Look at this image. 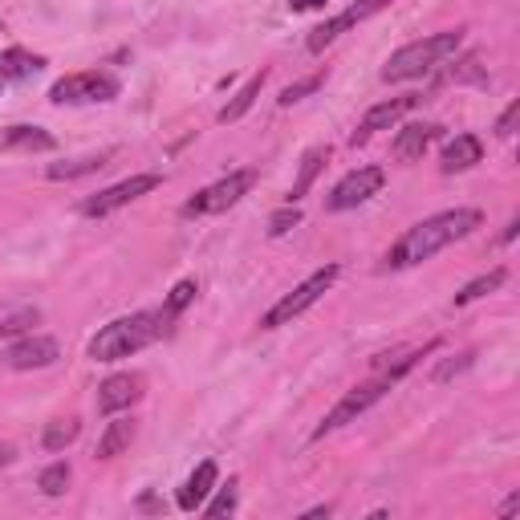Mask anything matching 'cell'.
I'll return each instance as SVG.
<instances>
[{
    "mask_svg": "<svg viewBox=\"0 0 520 520\" xmlns=\"http://www.w3.org/2000/svg\"><path fill=\"white\" fill-rule=\"evenodd\" d=\"M212 488H216V464L204 460L200 468L187 476V484L179 488V508H183V512H195V508H200V504L212 496Z\"/></svg>",
    "mask_w": 520,
    "mask_h": 520,
    "instance_id": "obj_18",
    "label": "cell"
},
{
    "mask_svg": "<svg viewBox=\"0 0 520 520\" xmlns=\"http://www.w3.org/2000/svg\"><path fill=\"white\" fill-rule=\"evenodd\" d=\"M41 70H45V57H41V53H29V49L13 45V49L0 53V90L17 86V82H29V78H37Z\"/></svg>",
    "mask_w": 520,
    "mask_h": 520,
    "instance_id": "obj_14",
    "label": "cell"
},
{
    "mask_svg": "<svg viewBox=\"0 0 520 520\" xmlns=\"http://www.w3.org/2000/svg\"><path fill=\"white\" fill-rule=\"evenodd\" d=\"M167 334V317L163 313H130V317H118L110 325L90 338V358L94 362H122L130 354H139L143 346H151L155 338Z\"/></svg>",
    "mask_w": 520,
    "mask_h": 520,
    "instance_id": "obj_2",
    "label": "cell"
},
{
    "mask_svg": "<svg viewBox=\"0 0 520 520\" xmlns=\"http://www.w3.org/2000/svg\"><path fill=\"white\" fill-rule=\"evenodd\" d=\"M9 460H13V451H9V447H5V443H0V468H5V464H9Z\"/></svg>",
    "mask_w": 520,
    "mask_h": 520,
    "instance_id": "obj_37",
    "label": "cell"
},
{
    "mask_svg": "<svg viewBox=\"0 0 520 520\" xmlns=\"http://www.w3.org/2000/svg\"><path fill=\"white\" fill-rule=\"evenodd\" d=\"M338 265H325V269H317V273H309L293 293H285L265 317H260V330H281V325H289L293 317H301L309 305H317L325 293H330V285L338 281Z\"/></svg>",
    "mask_w": 520,
    "mask_h": 520,
    "instance_id": "obj_4",
    "label": "cell"
},
{
    "mask_svg": "<svg viewBox=\"0 0 520 520\" xmlns=\"http://www.w3.org/2000/svg\"><path fill=\"white\" fill-rule=\"evenodd\" d=\"M504 269H492V273H484V277H476L472 285H464L460 293H455V301L451 305H472V301H480V297H488V293H496L500 285H504Z\"/></svg>",
    "mask_w": 520,
    "mask_h": 520,
    "instance_id": "obj_24",
    "label": "cell"
},
{
    "mask_svg": "<svg viewBox=\"0 0 520 520\" xmlns=\"http://www.w3.org/2000/svg\"><path fill=\"white\" fill-rule=\"evenodd\" d=\"M415 106H419V98H415V94H399V98H386V102L370 106V110H366V118L358 122V130H354V135H350V143L358 147V143L374 139L378 130H390V126H395L399 118H407V114H411Z\"/></svg>",
    "mask_w": 520,
    "mask_h": 520,
    "instance_id": "obj_12",
    "label": "cell"
},
{
    "mask_svg": "<svg viewBox=\"0 0 520 520\" xmlns=\"http://www.w3.org/2000/svg\"><path fill=\"white\" fill-rule=\"evenodd\" d=\"M325 9V0H289V13H313Z\"/></svg>",
    "mask_w": 520,
    "mask_h": 520,
    "instance_id": "obj_33",
    "label": "cell"
},
{
    "mask_svg": "<svg viewBox=\"0 0 520 520\" xmlns=\"http://www.w3.org/2000/svg\"><path fill=\"white\" fill-rule=\"evenodd\" d=\"M200 508H204V516H228V512H236V480L228 488H220L212 504H200Z\"/></svg>",
    "mask_w": 520,
    "mask_h": 520,
    "instance_id": "obj_31",
    "label": "cell"
},
{
    "mask_svg": "<svg viewBox=\"0 0 520 520\" xmlns=\"http://www.w3.org/2000/svg\"><path fill=\"white\" fill-rule=\"evenodd\" d=\"M390 5V0H358V5H350L346 13H338V17H330V21H321L309 37H305V49L309 53H321L325 45H334L346 29H354V25H362V21H370L374 13H382Z\"/></svg>",
    "mask_w": 520,
    "mask_h": 520,
    "instance_id": "obj_10",
    "label": "cell"
},
{
    "mask_svg": "<svg viewBox=\"0 0 520 520\" xmlns=\"http://www.w3.org/2000/svg\"><path fill=\"white\" fill-rule=\"evenodd\" d=\"M265 82H269V70H256V74H252V78H248V82L236 90V98H232V102H228V106H224L216 118H220L224 126H228V122H240V118L252 110V102L260 98V90H265Z\"/></svg>",
    "mask_w": 520,
    "mask_h": 520,
    "instance_id": "obj_19",
    "label": "cell"
},
{
    "mask_svg": "<svg viewBox=\"0 0 520 520\" xmlns=\"http://www.w3.org/2000/svg\"><path fill=\"white\" fill-rule=\"evenodd\" d=\"M53 147H57V139L45 126H33V122H17V126L0 130V151H53Z\"/></svg>",
    "mask_w": 520,
    "mask_h": 520,
    "instance_id": "obj_17",
    "label": "cell"
},
{
    "mask_svg": "<svg viewBox=\"0 0 520 520\" xmlns=\"http://www.w3.org/2000/svg\"><path fill=\"white\" fill-rule=\"evenodd\" d=\"M439 130L443 126H435V122H411V126H403L399 135H395V159H403V163L423 159L427 147L439 139Z\"/></svg>",
    "mask_w": 520,
    "mask_h": 520,
    "instance_id": "obj_15",
    "label": "cell"
},
{
    "mask_svg": "<svg viewBox=\"0 0 520 520\" xmlns=\"http://www.w3.org/2000/svg\"><path fill=\"white\" fill-rule=\"evenodd\" d=\"M106 159H110V151H102V155H82V159H70V163H49L45 175H49V179H65V183H70V179H82V175L102 171Z\"/></svg>",
    "mask_w": 520,
    "mask_h": 520,
    "instance_id": "obj_22",
    "label": "cell"
},
{
    "mask_svg": "<svg viewBox=\"0 0 520 520\" xmlns=\"http://www.w3.org/2000/svg\"><path fill=\"white\" fill-rule=\"evenodd\" d=\"M191 301H195V281H179V285L167 293V301H163V309H159V313H163L167 321H175V317H179Z\"/></svg>",
    "mask_w": 520,
    "mask_h": 520,
    "instance_id": "obj_26",
    "label": "cell"
},
{
    "mask_svg": "<svg viewBox=\"0 0 520 520\" xmlns=\"http://www.w3.org/2000/svg\"><path fill=\"white\" fill-rule=\"evenodd\" d=\"M130 443H135V419H110L94 455H98V460H114V455H122Z\"/></svg>",
    "mask_w": 520,
    "mask_h": 520,
    "instance_id": "obj_21",
    "label": "cell"
},
{
    "mask_svg": "<svg viewBox=\"0 0 520 520\" xmlns=\"http://www.w3.org/2000/svg\"><path fill=\"white\" fill-rule=\"evenodd\" d=\"M118 78L114 74H102V70H86V74H70L53 82L49 90V102L57 106H82V102H114L118 98Z\"/></svg>",
    "mask_w": 520,
    "mask_h": 520,
    "instance_id": "obj_7",
    "label": "cell"
},
{
    "mask_svg": "<svg viewBox=\"0 0 520 520\" xmlns=\"http://www.w3.org/2000/svg\"><path fill=\"white\" fill-rule=\"evenodd\" d=\"M516 118H520V102H512V106L500 114V122H496V135H500V139H512V135H516Z\"/></svg>",
    "mask_w": 520,
    "mask_h": 520,
    "instance_id": "obj_32",
    "label": "cell"
},
{
    "mask_svg": "<svg viewBox=\"0 0 520 520\" xmlns=\"http://www.w3.org/2000/svg\"><path fill=\"white\" fill-rule=\"evenodd\" d=\"M139 504H143V508H147V512H155V508H163V504H159V500H155V496H143V500H139Z\"/></svg>",
    "mask_w": 520,
    "mask_h": 520,
    "instance_id": "obj_36",
    "label": "cell"
},
{
    "mask_svg": "<svg viewBox=\"0 0 520 520\" xmlns=\"http://www.w3.org/2000/svg\"><path fill=\"white\" fill-rule=\"evenodd\" d=\"M321 82H325V74H313V78H301V82H293V86H285L281 90V106H293V102H301L305 94H313V90H321Z\"/></svg>",
    "mask_w": 520,
    "mask_h": 520,
    "instance_id": "obj_30",
    "label": "cell"
},
{
    "mask_svg": "<svg viewBox=\"0 0 520 520\" xmlns=\"http://www.w3.org/2000/svg\"><path fill=\"white\" fill-rule=\"evenodd\" d=\"M78 431H82L78 419H49L41 443H45V451H65V447H70V443L78 439Z\"/></svg>",
    "mask_w": 520,
    "mask_h": 520,
    "instance_id": "obj_23",
    "label": "cell"
},
{
    "mask_svg": "<svg viewBox=\"0 0 520 520\" xmlns=\"http://www.w3.org/2000/svg\"><path fill=\"white\" fill-rule=\"evenodd\" d=\"M301 224V208L297 204H285V208H277L273 216H269V236H285V232H293Z\"/></svg>",
    "mask_w": 520,
    "mask_h": 520,
    "instance_id": "obj_28",
    "label": "cell"
},
{
    "mask_svg": "<svg viewBox=\"0 0 520 520\" xmlns=\"http://www.w3.org/2000/svg\"><path fill=\"white\" fill-rule=\"evenodd\" d=\"M252 183H256V171H252V167L228 171V175L216 179L212 187L195 191L191 200L183 204V216H220V212H228V208H236V204L244 200V195L252 191Z\"/></svg>",
    "mask_w": 520,
    "mask_h": 520,
    "instance_id": "obj_5",
    "label": "cell"
},
{
    "mask_svg": "<svg viewBox=\"0 0 520 520\" xmlns=\"http://www.w3.org/2000/svg\"><path fill=\"white\" fill-rule=\"evenodd\" d=\"M70 476H74L70 464H61V460H57V464H49V468L41 472L37 488H41L45 496H65V488H70Z\"/></svg>",
    "mask_w": 520,
    "mask_h": 520,
    "instance_id": "obj_25",
    "label": "cell"
},
{
    "mask_svg": "<svg viewBox=\"0 0 520 520\" xmlns=\"http://www.w3.org/2000/svg\"><path fill=\"white\" fill-rule=\"evenodd\" d=\"M147 395V378L126 370V374H110L102 386H98V411L102 415H118V411H130L139 399Z\"/></svg>",
    "mask_w": 520,
    "mask_h": 520,
    "instance_id": "obj_11",
    "label": "cell"
},
{
    "mask_svg": "<svg viewBox=\"0 0 520 520\" xmlns=\"http://www.w3.org/2000/svg\"><path fill=\"white\" fill-rule=\"evenodd\" d=\"M472 362H476V350H464V354H455V358H443V362L431 370V382H435V386H439V382H451L455 374H464Z\"/></svg>",
    "mask_w": 520,
    "mask_h": 520,
    "instance_id": "obj_27",
    "label": "cell"
},
{
    "mask_svg": "<svg viewBox=\"0 0 520 520\" xmlns=\"http://www.w3.org/2000/svg\"><path fill=\"white\" fill-rule=\"evenodd\" d=\"M57 358H61V346L45 334H25V338L9 342V350H5V366H13V370H45Z\"/></svg>",
    "mask_w": 520,
    "mask_h": 520,
    "instance_id": "obj_13",
    "label": "cell"
},
{
    "mask_svg": "<svg viewBox=\"0 0 520 520\" xmlns=\"http://www.w3.org/2000/svg\"><path fill=\"white\" fill-rule=\"evenodd\" d=\"M386 187V171L382 167H358L350 171L346 179H338V187L330 191V200H325V212H350V208H362L366 200Z\"/></svg>",
    "mask_w": 520,
    "mask_h": 520,
    "instance_id": "obj_9",
    "label": "cell"
},
{
    "mask_svg": "<svg viewBox=\"0 0 520 520\" xmlns=\"http://www.w3.org/2000/svg\"><path fill=\"white\" fill-rule=\"evenodd\" d=\"M464 45V29H447V33H431L423 41H411L403 49L390 53V61L382 65V82H415V78H427L431 70H439V65L447 57H455Z\"/></svg>",
    "mask_w": 520,
    "mask_h": 520,
    "instance_id": "obj_3",
    "label": "cell"
},
{
    "mask_svg": "<svg viewBox=\"0 0 520 520\" xmlns=\"http://www.w3.org/2000/svg\"><path fill=\"white\" fill-rule=\"evenodd\" d=\"M516 228H520V220H516V216H512V220H508V228H504V236H500V240H504V244H508V240H512V236H516Z\"/></svg>",
    "mask_w": 520,
    "mask_h": 520,
    "instance_id": "obj_35",
    "label": "cell"
},
{
    "mask_svg": "<svg viewBox=\"0 0 520 520\" xmlns=\"http://www.w3.org/2000/svg\"><path fill=\"white\" fill-rule=\"evenodd\" d=\"M159 183H163V175H151V171H147V175H130V179H122V183H114V187L90 195V200H82V216L102 220V216H110V212H118V208H126V204L143 200V195H151Z\"/></svg>",
    "mask_w": 520,
    "mask_h": 520,
    "instance_id": "obj_8",
    "label": "cell"
},
{
    "mask_svg": "<svg viewBox=\"0 0 520 520\" xmlns=\"http://www.w3.org/2000/svg\"><path fill=\"white\" fill-rule=\"evenodd\" d=\"M480 224H484V216L476 208H451V212L427 216V220L411 224L395 244H390L382 269H415V265H423V260H431L435 252H443L447 244L472 236Z\"/></svg>",
    "mask_w": 520,
    "mask_h": 520,
    "instance_id": "obj_1",
    "label": "cell"
},
{
    "mask_svg": "<svg viewBox=\"0 0 520 520\" xmlns=\"http://www.w3.org/2000/svg\"><path fill=\"white\" fill-rule=\"evenodd\" d=\"M37 321H41L37 309H21V313H13V317L0 321V338H17V334H25L29 325H37Z\"/></svg>",
    "mask_w": 520,
    "mask_h": 520,
    "instance_id": "obj_29",
    "label": "cell"
},
{
    "mask_svg": "<svg viewBox=\"0 0 520 520\" xmlns=\"http://www.w3.org/2000/svg\"><path fill=\"white\" fill-rule=\"evenodd\" d=\"M512 512H520V492H512V496L500 504V516H512Z\"/></svg>",
    "mask_w": 520,
    "mask_h": 520,
    "instance_id": "obj_34",
    "label": "cell"
},
{
    "mask_svg": "<svg viewBox=\"0 0 520 520\" xmlns=\"http://www.w3.org/2000/svg\"><path fill=\"white\" fill-rule=\"evenodd\" d=\"M325 163H330V147H309V151L301 155V171H297V179H293V187H289V204H301V200H305V191L313 187V179L321 175Z\"/></svg>",
    "mask_w": 520,
    "mask_h": 520,
    "instance_id": "obj_20",
    "label": "cell"
},
{
    "mask_svg": "<svg viewBox=\"0 0 520 520\" xmlns=\"http://www.w3.org/2000/svg\"><path fill=\"white\" fill-rule=\"evenodd\" d=\"M480 159H484V143H480L476 135H455V139L443 147L439 167H443V175H460V171H472Z\"/></svg>",
    "mask_w": 520,
    "mask_h": 520,
    "instance_id": "obj_16",
    "label": "cell"
},
{
    "mask_svg": "<svg viewBox=\"0 0 520 520\" xmlns=\"http://www.w3.org/2000/svg\"><path fill=\"white\" fill-rule=\"evenodd\" d=\"M390 390V378H382V374H374V378H366V382H358L354 390H346V395L338 399V407L325 415L321 423H317V431H313V439H325L330 431H338V427H346V423H354L358 415H366L382 395Z\"/></svg>",
    "mask_w": 520,
    "mask_h": 520,
    "instance_id": "obj_6",
    "label": "cell"
}]
</instances>
